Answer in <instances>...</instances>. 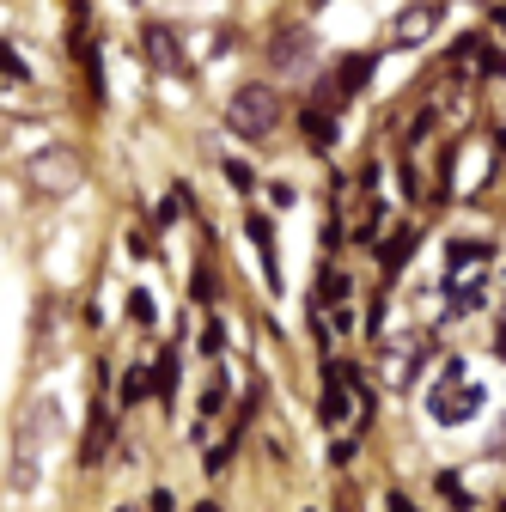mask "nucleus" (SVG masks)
Here are the masks:
<instances>
[{
	"instance_id": "1",
	"label": "nucleus",
	"mask_w": 506,
	"mask_h": 512,
	"mask_svg": "<svg viewBox=\"0 0 506 512\" xmlns=\"http://www.w3.org/2000/svg\"><path fill=\"white\" fill-rule=\"evenodd\" d=\"M61 439V409L55 397H31L19 427H13V494H31L37 476H43V458H49V445Z\"/></svg>"
},
{
	"instance_id": "2",
	"label": "nucleus",
	"mask_w": 506,
	"mask_h": 512,
	"mask_svg": "<svg viewBox=\"0 0 506 512\" xmlns=\"http://www.w3.org/2000/svg\"><path fill=\"white\" fill-rule=\"evenodd\" d=\"M427 415H433L439 427H464V421L482 415V384L464 372V360H446V366H439L433 391H427Z\"/></svg>"
},
{
	"instance_id": "3",
	"label": "nucleus",
	"mask_w": 506,
	"mask_h": 512,
	"mask_svg": "<svg viewBox=\"0 0 506 512\" xmlns=\"http://www.w3.org/2000/svg\"><path fill=\"white\" fill-rule=\"evenodd\" d=\"M25 183H31V196L61 202V196H74V189L86 183V159H80L74 147L49 141V147H37V153L25 159Z\"/></svg>"
},
{
	"instance_id": "4",
	"label": "nucleus",
	"mask_w": 506,
	"mask_h": 512,
	"mask_svg": "<svg viewBox=\"0 0 506 512\" xmlns=\"http://www.w3.org/2000/svg\"><path fill=\"white\" fill-rule=\"evenodd\" d=\"M226 128L238 141H269L281 128V92L275 86H238L226 104Z\"/></svg>"
},
{
	"instance_id": "5",
	"label": "nucleus",
	"mask_w": 506,
	"mask_h": 512,
	"mask_svg": "<svg viewBox=\"0 0 506 512\" xmlns=\"http://www.w3.org/2000/svg\"><path fill=\"white\" fill-rule=\"evenodd\" d=\"M372 68H378V55H342L336 68H330V80L318 86V104H324V110H342V104H354V98L366 92Z\"/></svg>"
},
{
	"instance_id": "6",
	"label": "nucleus",
	"mask_w": 506,
	"mask_h": 512,
	"mask_svg": "<svg viewBox=\"0 0 506 512\" xmlns=\"http://www.w3.org/2000/svg\"><path fill=\"white\" fill-rule=\"evenodd\" d=\"M421 366H427V336H397V342H385L378 378H385L391 391H409V384L421 378Z\"/></svg>"
},
{
	"instance_id": "7",
	"label": "nucleus",
	"mask_w": 506,
	"mask_h": 512,
	"mask_svg": "<svg viewBox=\"0 0 506 512\" xmlns=\"http://www.w3.org/2000/svg\"><path fill=\"white\" fill-rule=\"evenodd\" d=\"M439 19H446V7H439V0H409V7L391 19V49H421V43L439 31Z\"/></svg>"
},
{
	"instance_id": "8",
	"label": "nucleus",
	"mask_w": 506,
	"mask_h": 512,
	"mask_svg": "<svg viewBox=\"0 0 506 512\" xmlns=\"http://www.w3.org/2000/svg\"><path fill=\"white\" fill-rule=\"evenodd\" d=\"M311 61H318V37H311L305 25L275 31V43H269V68H275V74H305Z\"/></svg>"
},
{
	"instance_id": "9",
	"label": "nucleus",
	"mask_w": 506,
	"mask_h": 512,
	"mask_svg": "<svg viewBox=\"0 0 506 512\" xmlns=\"http://www.w3.org/2000/svg\"><path fill=\"white\" fill-rule=\"evenodd\" d=\"M141 55L153 61L159 74H171V80H177V74H189V55H183V43H177V31H171V25H147V31H141Z\"/></svg>"
},
{
	"instance_id": "10",
	"label": "nucleus",
	"mask_w": 506,
	"mask_h": 512,
	"mask_svg": "<svg viewBox=\"0 0 506 512\" xmlns=\"http://www.w3.org/2000/svg\"><path fill=\"white\" fill-rule=\"evenodd\" d=\"M494 263V244L488 238H452L446 244V275H482Z\"/></svg>"
},
{
	"instance_id": "11",
	"label": "nucleus",
	"mask_w": 506,
	"mask_h": 512,
	"mask_svg": "<svg viewBox=\"0 0 506 512\" xmlns=\"http://www.w3.org/2000/svg\"><path fill=\"white\" fill-rule=\"evenodd\" d=\"M482 299H488V269L482 275H446V311L452 317H470Z\"/></svg>"
},
{
	"instance_id": "12",
	"label": "nucleus",
	"mask_w": 506,
	"mask_h": 512,
	"mask_svg": "<svg viewBox=\"0 0 506 512\" xmlns=\"http://www.w3.org/2000/svg\"><path fill=\"white\" fill-rule=\"evenodd\" d=\"M244 232H250V244H257V256H263V275H269V287L281 293V256H275V220H269V214H250V220H244Z\"/></svg>"
},
{
	"instance_id": "13",
	"label": "nucleus",
	"mask_w": 506,
	"mask_h": 512,
	"mask_svg": "<svg viewBox=\"0 0 506 512\" xmlns=\"http://www.w3.org/2000/svg\"><path fill=\"white\" fill-rule=\"evenodd\" d=\"M110 433H116V421H110L104 397H92V427H86V445H80V464H98V458H104V445H110Z\"/></svg>"
},
{
	"instance_id": "14",
	"label": "nucleus",
	"mask_w": 506,
	"mask_h": 512,
	"mask_svg": "<svg viewBox=\"0 0 506 512\" xmlns=\"http://www.w3.org/2000/svg\"><path fill=\"white\" fill-rule=\"evenodd\" d=\"M415 244H421V232H415V226H403V232H397L385 250H378V263H385V275H397V269L409 263V256H415Z\"/></svg>"
},
{
	"instance_id": "15",
	"label": "nucleus",
	"mask_w": 506,
	"mask_h": 512,
	"mask_svg": "<svg viewBox=\"0 0 506 512\" xmlns=\"http://www.w3.org/2000/svg\"><path fill=\"white\" fill-rule=\"evenodd\" d=\"M299 128L311 135V147H330V141H336V116H330L324 104H311V110L299 116Z\"/></svg>"
},
{
	"instance_id": "16",
	"label": "nucleus",
	"mask_w": 506,
	"mask_h": 512,
	"mask_svg": "<svg viewBox=\"0 0 506 512\" xmlns=\"http://www.w3.org/2000/svg\"><path fill=\"white\" fill-rule=\"evenodd\" d=\"M153 391H159V403H171V397H177V354H171V348H165V354H159V366H153Z\"/></svg>"
},
{
	"instance_id": "17",
	"label": "nucleus",
	"mask_w": 506,
	"mask_h": 512,
	"mask_svg": "<svg viewBox=\"0 0 506 512\" xmlns=\"http://www.w3.org/2000/svg\"><path fill=\"white\" fill-rule=\"evenodd\" d=\"M153 391V372L147 366H129V378H122V403H141Z\"/></svg>"
},
{
	"instance_id": "18",
	"label": "nucleus",
	"mask_w": 506,
	"mask_h": 512,
	"mask_svg": "<svg viewBox=\"0 0 506 512\" xmlns=\"http://www.w3.org/2000/svg\"><path fill=\"white\" fill-rule=\"evenodd\" d=\"M318 299H324V305H342V299H348V275L324 269V281H318Z\"/></svg>"
},
{
	"instance_id": "19",
	"label": "nucleus",
	"mask_w": 506,
	"mask_h": 512,
	"mask_svg": "<svg viewBox=\"0 0 506 512\" xmlns=\"http://www.w3.org/2000/svg\"><path fill=\"white\" fill-rule=\"evenodd\" d=\"M220 403H226V372H214V378H208V391H202V415H220Z\"/></svg>"
},
{
	"instance_id": "20",
	"label": "nucleus",
	"mask_w": 506,
	"mask_h": 512,
	"mask_svg": "<svg viewBox=\"0 0 506 512\" xmlns=\"http://www.w3.org/2000/svg\"><path fill=\"white\" fill-rule=\"evenodd\" d=\"M25 80H31L25 55H19V43H7V86H25Z\"/></svg>"
},
{
	"instance_id": "21",
	"label": "nucleus",
	"mask_w": 506,
	"mask_h": 512,
	"mask_svg": "<svg viewBox=\"0 0 506 512\" xmlns=\"http://www.w3.org/2000/svg\"><path fill=\"white\" fill-rule=\"evenodd\" d=\"M129 317H135V324H153V299L147 293H129Z\"/></svg>"
},
{
	"instance_id": "22",
	"label": "nucleus",
	"mask_w": 506,
	"mask_h": 512,
	"mask_svg": "<svg viewBox=\"0 0 506 512\" xmlns=\"http://www.w3.org/2000/svg\"><path fill=\"white\" fill-rule=\"evenodd\" d=\"M439 494H446V500H452V506H470V494H464V488H458V476H452V470H446V476H439Z\"/></svg>"
},
{
	"instance_id": "23",
	"label": "nucleus",
	"mask_w": 506,
	"mask_h": 512,
	"mask_svg": "<svg viewBox=\"0 0 506 512\" xmlns=\"http://www.w3.org/2000/svg\"><path fill=\"white\" fill-rule=\"evenodd\" d=\"M226 177H232L238 189H250V183H257V177H250V165H238V159H226Z\"/></svg>"
},
{
	"instance_id": "24",
	"label": "nucleus",
	"mask_w": 506,
	"mask_h": 512,
	"mask_svg": "<svg viewBox=\"0 0 506 512\" xmlns=\"http://www.w3.org/2000/svg\"><path fill=\"white\" fill-rule=\"evenodd\" d=\"M189 293H196V299H214V275H208V269H196V287H189Z\"/></svg>"
},
{
	"instance_id": "25",
	"label": "nucleus",
	"mask_w": 506,
	"mask_h": 512,
	"mask_svg": "<svg viewBox=\"0 0 506 512\" xmlns=\"http://www.w3.org/2000/svg\"><path fill=\"white\" fill-rule=\"evenodd\" d=\"M391 512H415V506H409V500H403V494H391Z\"/></svg>"
},
{
	"instance_id": "26",
	"label": "nucleus",
	"mask_w": 506,
	"mask_h": 512,
	"mask_svg": "<svg viewBox=\"0 0 506 512\" xmlns=\"http://www.w3.org/2000/svg\"><path fill=\"white\" fill-rule=\"evenodd\" d=\"M494 354H506V330H500V336H494Z\"/></svg>"
},
{
	"instance_id": "27",
	"label": "nucleus",
	"mask_w": 506,
	"mask_h": 512,
	"mask_svg": "<svg viewBox=\"0 0 506 512\" xmlns=\"http://www.w3.org/2000/svg\"><path fill=\"white\" fill-rule=\"evenodd\" d=\"M500 299H506V269H500Z\"/></svg>"
},
{
	"instance_id": "28",
	"label": "nucleus",
	"mask_w": 506,
	"mask_h": 512,
	"mask_svg": "<svg viewBox=\"0 0 506 512\" xmlns=\"http://www.w3.org/2000/svg\"><path fill=\"white\" fill-rule=\"evenodd\" d=\"M318 7H330V0H318Z\"/></svg>"
},
{
	"instance_id": "29",
	"label": "nucleus",
	"mask_w": 506,
	"mask_h": 512,
	"mask_svg": "<svg viewBox=\"0 0 506 512\" xmlns=\"http://www.w3.org/2000/svg\"><path fill=\"white\" fill-rule=\"evenodd\" d=\"M129 7H141V0H129Z\"/></svg>"
},
{
	"instance_id": "30",
	"label": "nucleus",
	"mask_w": 506,
	"mask_h": 512,
	"mask_svg": "<svg viewBox=\"0 0 506 512\" xmlns=\"http://www.w3.org/2000/svg\"><path fill=\"white\" fill-rule=\"evenodd\" d=\"M500 512H506V500H500Z\"/></svg>"
}]
</instances>
